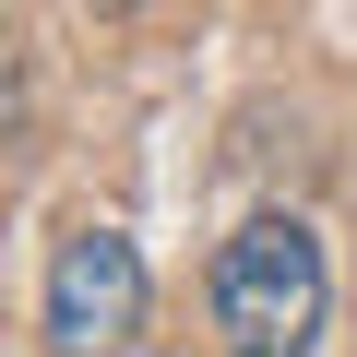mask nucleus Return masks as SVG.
I'll use <instances>...</instances> for the list:
<instances>
[{
	"mask_svg": "<svg viewBox=\"0 0 357 357\" xmlns=\"http://www.w3.org/2000/svg\"><path fill=\"white\" fill-rule=\"evenodd\" d=\"M215 333L227 357H310L321 321H333V262H321V227L310 215H250L227 250H215Z\"/></svg>",
	"mask_w": 357,
	"mask_h": 357,
	"instance_id": "1",
	"label": "nucleus"
},
{
	"mask_svg": "<svg viewBox=\"0 0 357 357\" xmlns=\"http://www.w3.org/2000/svg\"><path fill=\"white\" fill-rule=\"evenodd\" d=\"M36 333H48V357H131V333H143V250L119 227H72L48 250Z\"/></svg>",
	"mask_w": 357,
	"mask_h": 357,
	"instance_id": "2",
	"label": "nucleus"
}]
</instances>
